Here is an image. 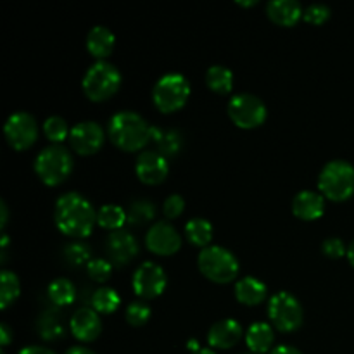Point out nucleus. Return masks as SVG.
<instances>
[{
	"label": "nucleus",
	"instance_id": "f257e3e1",
	"mask_svg": "<svg viewBox=\"0 0 354 354\" xmlns=\"http://www.w3.org/2000/svg\"><path fill=\"white\" fill-rule=\"evenodd\" d=\"M54 220L59 230L68 237L85 239L97 223V211L86 197L78 192L62 194L55 203Z\"/></svg>",
	"mask_w": 354,
	"mask_h": 354
},
{
	"label": "nucleus",
	"instance_id": "f03ea898",
	"mask_svg": "<svg viewBox=\"0 0 354 354\" xmlns=\"http://www.w3.org/2000/svg\"><path fill=\"white\" fill-rule=\"evenodd\" d=\"M111 142L124 152H137L147 147L154 137V127L133 111H120L107 124Z\"/></svg>",
	"mask_w": 354,
	"mask_h": 354
},
{
	"label": "nucleus",
	"instance_id": "7ed1b4c3",
	"mask_svg": "<svg viewBox=\"0 0 354 354\" xmlns=\"http://www.w3.org/2000/svg\"><path fill=\"white\" fill-rule=\"evenodd\" d=\"M318 190L334 203L348 201L354 194V166L342 159L327 162L318 175Z\"/></svg>",
	"mask_w": 354,
	"mask_h": 354
},
{
	"label": "nucleus",
	"instance_id": "20e7f679",
	"mask_svg": "<svg viewBox=\"0 0 354 354\" xmlns=\"http://www.w3.org/2000/svg\"><path fill=\"white\" fill-rule=\"evenodd\" d=\"M120 69L107 61H97L95 64L90 66L82 82L83 92L93 102H104L111 99L120 90Z\"/></svg>",
	"mask_w": 354,
	"mask_h": 354
},
{
	"label": "nucleus",
	"instance_id": "39448f33",
	"mask_svg": "<svg viewBox=\"0 0 354 354\" xmlns=\"http://www.w3.org/2000/svg\"><path fill=\"white\" fill-rule=\"evenodd\" d=\"M197 266L201 273L214 283H230L239 275L237 258L221 245H207L201 249Z\"/></svg>",
	"mask_w": 354,
	"mask_h": 354
},
{
	"label": "nucleus",
	"instance_id": "423d86ee",
	"mask_svg": "<svg viewBox=\"0 0 354 354\" xmlns=\"http://www.w3.org/2000/svg\"><path fill=\"white\" fill-rule=\"evenodd\" d=\"M73 171V158L64 145H48L35 159V173L48 187L61 185Z\"/></svg>",
	"mask_w": 354,
	"mask_h": 354
},
{
	"label": "nucleus",
	"instance_id": "0eeeda50",
	"mask_svg": "<svg viewBox=\"0 0 354 354\" xmlns=\"http://www.w3.org/2000/svg\"><path fill=\"white\" fill-rule=\"evenodd\" d=\"M190 97V83L180 73L161 76L152 88V100L161 113L171 114L182 109Z\"/></svg>",
	"mask_w": 354,
	"mask_h": 354
},
{
	"label": "nucleus",
	"instance_id": "6e6552de",
	"mask_svg": "<svg viewBox=\"0 0 354 354\" xmlns=\"http://www.w3.org/2000/svg\"><path fill=\"white\" fill-rule=\"evenodd\" d=\"M268 318L273 328L283 334H290L301 328L304 320V311L296 296L290 292H277L268 303Z\"/></svg>",
	"mask_w": 354,
	"mask_h": 354
},
{
	"label": "nucleus",
	"instance_id": "1a4fd4ad",
	"mask_svg": "<svg viewBox=\"0 0 354 354\" xmlns=\"http://www.w3.org/2000/svg\"><path fill=\"white\" fill-rule=\"evenodd\" d=\"M227 111L232 123L242 130H254L261 127L268 116L265 102L252 93H237L232 97Z\"/></svg>",
	"mask_w": 354,
	"mask_h": 354
},
{
	"label": "nucleus",
	"instance_id": "9d476101",
	"mask_svg": "<svg viewBox=\"0 0 354 354\" xmlns=\"http://www.w3.org/2000/svg\"><path fill=\"white\" fill-rule=\"evenodd\" d=\"M3 135L6 140L14 151H26L37 142L38 138V123L30 113H14L7 118L3 124Z\"/></svg>",
	"mask_w": 354,
	"mask_h": 354
},
{
	"label": "nucleus",
	"instance_id": "9b49d317",
	"mask_svg": "<svg viewBox=\"0 0 354 354\" xmlns=\"http://www.w3.org/2000/svg\"><path fill=\"white\" fill-rule=\"evenodd\" d=\"M131 286H133V292L142 301L156 299L165 292L168 286V277L161 266L152 261H145L135 270Z\"/></svg>",
	"mask_w": 354,
	"mask_h": 354
},
{
	"label": "nucleus",
	"instance_id": "f8f14e48",
	"mask_svg": "<svg viewBox=\"0 0 354 354\" xmlns=\"http://www.w3.org/2000/svg\"><path fill=\"white\" fill-rule=\"evenodd\" d=\"M104 140H106V133L95 121H82L75 124L69 133V145L80 156H92L99 152Z\"/></svg>",
	"mask_w": 354,
	"mask_h": 354
},
{
	"label": "nucleus",
	"instance_id": "ddd939ff",
	"mask_svg": "<svg viewBox=\"0 0 354 354\" xmlns=\"http://www.w3.org/2000/svg\"><path fill=\"white\" fill-rule=\"evenodd\" d=\"M145 245L158 256H173L182 248V237L178 230L168 221H158L149 228L145 235Z\"/></svg>",
	"mask_w": 354,
	"mask_h": 354
},
{
	"label": "nucleus",
	"instance_id": "4468645a",
	"mask_svg": "<svg viewBox=\"0 0 354 354\" xmlns=\"http://www.w3.org/2000/svg\"><path fill=\"white\" fill-rule=\"evenodd\" d=\"M135 173L145 185H159L169 173L168 159L158 151H142L135 162Z\"/></svg>",
	"mask_w": 354,
	"mask_h": 354
},
{
	"label": "nucleus",
	"instance_id": "2eb2a0df",
	"mask_svg": "<svg viewBox=\"0 0 354 354\" xmlns=\"http://www.w3.org/2000/svg\"><path fill=\"white\" fill-rule=\"evenodd\" d=\"M106 254L113 265L124 266L133 261L138 254V242L130 232H111L106 241Z\"/></svg>",
	"mask_w": 354,
	"mask_h": 354
},
{
	"label": "nucleus",
	"instance_id": "dca6fc26",
	"mask_svg": "<svg viewBox=\"0 0 354 354\" xmlns=\"http://www.w3.org/2000/svg\"><path fill=\"white\" fill-rule=\"evenodd\" d=\"M69 330L80 342H93L102 332V322L93 308H80L69 320Z\"/></svg>",
	"mask_w": 354,
	"mask_h": 354
},
{
	"label": "nucleus",
	"instance_id": "f3484780",
	"mask_svg": "<svg viewBox=\"0 0 354 354\" xmlns=\"http://www.w3.org/2000/svg\"><path fill=\"white\" fill-rule=\"evenodd\" d=\"M242 335H244V330L241 324L232 318H225L211 325L207 332V344L211 346V349H232L235 344H239Z\"/></svg>",
	"mask_w": 354,
	"mask_h": 354
},
{
	"label": "nucleus",
	"instance_id": "a211bd4d",
	"mask_svg": "<svg viewBox=\"0 0 354 354\" xmlns=\"http://www.w3.org/2000/svg\"><path fill=\"white\" fill-rule=\"evenodd\" d=\"M292 213L303 221L318 220L325 213V197L313 190H303L292 199Z\"/></svg>",
	"mask_w": 354,
	"mask_h": 354
},
{
	"label": "nucleus",
	"instance_id": "6ab92c4d",
	"mask_svg": "<svg viewBox=\"0 0 354 354\" xmlns=\"http://www.w3.org/2000/svg\"><path fill=\"white\" fill-rule=\"evenodd\" d=\"M266 14L279 26L290 28L304 16L303 6L297 0H272L266 6Z\"/></svg>",
	"mask_w": 354,
	"mask_h": 354
},
{
	"label": "nucleus",
	"instance_id": "aec40b11",
	"mask_svg": "<svg viewBox=\"0 0 354 354\" xmlns=\"http://www.w3.org/2000/svg\"><path fill=\"white\" fill-rule=\"evenodd\" d=\"M275 342V332L270 324L265 322H256L245 332V344L252 354H265L272 351V346Z\"/></svg>",
	"mask_w": 354,
	"mask_h": 354
},
{
	"label": "nucleus",
	"instance_id": "412c9836",
	"mask_svg": "<svg viewBox=\"0 0 354 354\" xmlns=\"http://www.w3.org/2000/svg\"><path fill=\"white\" fill-rule=\"evenodd\" d=\"M114 33L106 26H93L86 35V50L97 59L104 61L107 55L113 54L114 48Z\"/></svg>",
	"mask_w": 354,
	"mask_h": 354
},
{
	"label": "nucleus",
	"instance_id": "4be33fe9",
	"mask_svg": "<svg viewBox=\"0 0 354 354\" xmlns=\"http://www.w3.org/2000/svg\"><path fill=\"white\" fill-rule=\"evenodd\" d=\"M266 286L256 277H244L235 283V299L245 306H258L265 301Z\"/></svg>",
	"mask_w": 354,
	"mask_h": 354
},
{
	"label": "nucleus",
	"instance_id": "5701e85b",
	"mask_svg": "<svg viewBox=\"0 0 354 354\" xmlns=\"http://www.w3.org/2000/svg\"><path fill=\"white\" fill-rule=\"evenodd\" d=\"M152 142L156 144V151L165 156L166 159L178 154L183 147L182 133L176 130H162V128L154 127V137Z\"/></svg>",
	"mask_w": 354,
	"mask_h": 354
},
{
	"label": "nucleus",
	"instance_id": "b1692460",
	"mask_svg": "<svg viewBox=\"0 0 354 354\" xmlns=\"http://www.w3.org/2000/svg\"><path fill=\"white\" fill-rule=\"evenodd\" d=\"M128 221V213L118 204H104L97 211V225L109 232L123 230V225Z\"/></svg>",
	"mask_w": 354,
	"mask_h": 354
},
{
	"label": "nucleus",
	"instance_id": "393cba45",
	"mask_svg": "<svg viewBox=\"0 0 354 354\" xmlns=\"http://www.w3.org/2000/svg\"><path fill=\"white\" fill-rule=\"evenodd\" d=\"M206 83L218 95H227L234 88V73L227 66L214 64L207 69Z\"/></svg>",
	"mask_w": 354,
	"mask_h": 354
},
{
	"label": "nucleus",
	"instance_id": "a878e982",
	"mask_svg": "<svg viewBox=\"0 0 354 354\" xmlns=\"http://www.w3.org/2000/svg\"><path fill=\"white\" fill-rule=\"evenodd\" d=\"M213 225L206 218H192L185 225V235L190 244L197 248H207L213 239Z\"/></svg>",
	"mask_w": 354,
	"mask_h": 354
},
{
	"label": "nucleus",
	"instance_id": "bb28decb",
	"mask_svg": "<svg viewBox=\"0 0 354 354\" xmlns=\"http://www.w3.org/2000/svg\"><path fill=\"white\" fill-rule=\"evenodd\" d=\"M38 334L45 341H55L64 335V324H62L61 313L54 310H47L38 318Z\"/></svg>",
	"mask_w": 354,
	"mask_h": 354
},
{
	"label": "nucleus",
	"instance_id": "cd10ccee",
	"mask_svg": "<svg viewBox=\"0 0 354 354\" xmlns=\"http://www.w3.org/2000/svg\"><path fill=\"white\" fill-rule=\"evenodd\" d=\"M90 304H92V308L99 315H111L120 308L121 297L120 294L114 289H111V287H100V289H97L95 292L92 294Z\"/></svg>",
	"mask_w": 354,
	"mask_h": 354
},
{
	"label": "nucleus",
	"instance_id": "c85d7f7f",
	"mask_svg": "<svg viewBox=\"0 0 354 354\" xmlns=\"http://www.w3.org/2000/svg\"><path fill=\"white\" fill-rule=\"evenodd\" d=\"M19 294L21 283L16 273L9 272V270H2V273H0V308L7 310L10 304L16 303Z\"/></svg>",
	"mask_w": 354,
	"mask_h": 354
},
{
	"label": "nucleus",
	"instance_id": "c756f323",
	"mask_svg": "<svg viewBox=\"0 0 354 354\" xmlns=\"http://www.w3.org/2000/svg\"><path fill=\"white\" fill-rule=\"evenodd\" d=\"M48 299L52 304L62 308L73 304L76 299V287L68 279H57L48 286Z\"/></svg>",
	"mask_w": 354,
	"mask_h": 354
},
{
	"label": "nucleus",
	"instance_id": "7c9ffc66",
	"mask_svg": "<svg viewBox=\"0 0 354 354\" xmlns=\"http://www.w3.org/2000/svg\"><path fill=\"white\" fill-rule=\"evenodd\" d=\"M127 213H128V221H130L131 225H138V227H142V225H147L149 221L154 220L156 206L154 203H151V201L138 199L130 204V209H128Z\"/></svg>",
	"mask_w": 354,
	"mask_h": 354
},
{
	"label": "nucleus",
	"instance_id": "2f4dec72",
	"mask_svg": "<svg viewBox=\"0 0 354 354\" xmlns=\"http://www.w3.org/2000/svg\"><path fill=\"white\" fill-rule=\"evenodd\" d=\"M69 133H71V130H69L64 118L48 116L44 121V135L54 145H61V142H64L69 137Z\"/></svg>",
	"mask_w": 354,
	"mask_h": 354
},
{
	"label": "nucleus",
	"instance_id": "473e14b6",
	"mask_svg": "<svg viewBox=\"0 0 354 354\" xmlns=\"http://www.w3.org/2000/svg\"><path fill=\"white\" fill-rule=\"evenodd\" d=\"M64 259L68 261V265L71 266H86L93 259L90 245L83 244V242H73V244L66 245Z\"/></svg>",
	"mask_w": 354,
	"mask_h": 354
},
{
	"label": "nucleus",
	"instance_id": "72a5a7b5",
	"mask_svg": "<svg viewBox=\"0 0 354 354\" xmlns=\"http://www.w3.org/2000/svg\"><path fill=\"white\" fill-rule=\"evenodd\" d=\"M152 310L145 301H133V303L128 304L127 311H124V317H127V322L133 327H142L149 322L151 318Z\"/></svg>",
	"mask_w": 354,
	"mask_h": 354
},
{
	"label": "nucleus",
	"instance_id": "f704fd0d",
	"mask_svg": "<svg viewBox=\"0 0 354 354\" xmlns=\"http://www.w3.org/2000/svg\"><path fill=\"white\" fill-rule=\"evenodd\" d=\"M86 273L92 280L95 282L104 283L109 280L111 273H113V263L109 259H104V258H93L88 265L85 266Z\"/></svg>",
	"mask_w": 354,
	"mask_h": 354
},
{
	"label": "nucleus",
	"instance_id": "c9c22d12",
	"mask_svg": "<svg viewBox=\"0 0 354 354\" xmlns=\"http://www.w3.org/2000/svg\"><path fill=\"white\" fill-rule=\"evenodd\" d=\"M330 7L325 6V3H311V6H308L306 9H304V21L310 24H317V26H320V24H324L325 21L330 17Z\"/></svg>",
	"mask_w": 354,
	"mask_h": 354
},
{
	"label": "nucleus",
	"instance_id": "e433bc0d",
	"mask_svg": "<svg viewBox=\"0 0 354 354\" xmlns=\"http://www.w3.org/2000/svg\"><path fill=\"white\" fill-rule=\"evenodd\" d=\"M183 209H185V199H183L180 194H171V196L165 201V204H162V213H165V216L168 218V220L178 218L180 214L183 213Z\"/></svg>",
	"mask_w": 354,
	"mask_h": 354
},
{
	"label": "nucleus",
	"instance_id": "4c0bfd02",
	"mask_svg": "<svg viewBox=\"0 0 354 354\" xmlns=\"http://www.w3.org/2000/svg\"><path fill=\"white\" fill-rule=\"evenodd\" d=\"M322 251H324V254L330 259H339L344 254H348V249H346L344 242L337 237L325 239L324 244H322Z\"/></svg>",
	"mask_w": 354,
	"mask_h": 354
},
{
	"label": "nucleus",
	"instance_id": "58836bf2",
	"mask_svg": "<svg viewBox=\"0 0 354 354\" xmlns=\"http://www.w3.org/2000/svg\"><path fill=\"white\" fill-rule=\"evenodd\" d=\"M19 354H55L52 349L45 348V346H28V348H23Z\"/></svg>",
	"mask_w": 354,
	"mask_h": 354
},
{
	"label": "nucleus",
	"instance_id": "ea45409f",
	"mask_svg": "<svg viewBox=\"0 0 354 354\" xmlns=\"http://www.w3.org/2000/svg\"><path fill=\"white\" fill-rule=\"evenodd\" d=\"M0 339H2V348H7L10 344V341H12V332H10L9 325H0Z\"/></svg>",
	"mask_w": 354,
	"mask_h": 354
},
{
	"label": "nucleus",
	"instance_id": "a19ab883",
	"mask_svg": "<svg viewBox=\"0 0 354 354\" xmlns=\"http://www.w3.org/2000/svg\"><path fill=\"white\" fill-rule=\"evenodd\" d=\"M270 354H303L299 351V349L292 348V346H287V344H282V346H277V348H273Z\"/></svg>",
	"mask_w": 354,
	"mask_h": 354
},
{
	"label": "nucleus",
	"instance_id": "79ce46f5",
	"mask_svg": "<svg viewBox=\"0 0 354 354\" xmlns=\"http://www.w3.org/2000/svg\"><path fill=\"white\" fill-rule=\"evenodd\" d=\"M0 213H2V218H0V225H2V230H6L7 221H9V209H7L6 203H0Z\"/></svg>",
	"mask_w": 354,
	"mask_h": 354
},
{
	"label": "nucleus",
	"instance_id": "37998d69",
	"mask_svg": "<svg viewBox=\"0 0 354 354\" xmlns=\"http://www.w3.org/2000/svg\"><path fill=\"white\" fill-rule=\"evenodd\" d=\"M66 354H95L92 349L85 348V346H75V348H69Z\"/></svg>",
	"mask_w": 354,
	"mask_h": 354
},
{
	"label": "nucleus",
	"instance_id": "c03bdc74",
	"mask_svg": "<svg viewBox=\"0 0 354 354\" xmlns=\"http://www.w3.org/2000/svg\"><path fill=\"white\" fill-rule=\"evenodd\" d=\"M348 259H349V263H351V266L354 268V241L351 242V244H349V248H348Z\"/></svg>",
	"mask_w": 354,
	"mask_h": 354
},
{
	"label": "nucleus",
	"instance_id": "a18cd8bd",
	"mask_svg": "<svg viewBox=\"0 0 354 354\" xmlns=\"http://www.w3.org/2000/svg\"><path fill=\"white\" fill-rule=\"evenodd\" d=\"M7 244H9V237H7L6 232H2V251H6Z\"/></svg>",
	"mask_w": 354,
	"mask_h": 354
},
{
	"label": "nucleus",
	"instance_id": "49530a36",
	"mask_svg": "<svg viewBox=\"0 0 354 354\" xmlns=\"http://www.w3.org/2000/svg\"><path fill=\"white\" fill-rule=\"evenodd\" d=\"M194 354H216V353H214V349H211V348H201L199 351L194 353Z\"/></svg>",
	"mask_w": 354,
	"mask_h": 354
},
{
	"label": "nucleus",
	"instance_id": "de8ad7c7",
	"mask_svg": "<svg viewBox=\"0 0 354 354\" xmlns=\"http://www.w3.org/2000/svg\"><path fill=\"white\" fill-rule=\"evenodd\" d=\"M239 6H242V7H252V6H258V2H256V0H251V2H237Z\"/></svg>",
	"mask_w": 354,
	"mask_h": 354
},
{
	"label": "nucleus",
	"instance_id": "09e8293b",
	"mask_svg": "<svg viewBox=\"0 0 354 354\" xmlns=\"http://www.w3.org/2000/svg\"><path fill=\"white\" fill-rule=\"evenodd\" d=\"M2 354H3V353H2Z\"/></svg>",
	"mask_w": 354,
	"mask_h": 354
}]
</instances>
